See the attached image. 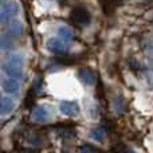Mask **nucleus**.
Here are the masks:
<instances>
[{"instance_id": "f257e3e1", "label": "nucleus", "mask_w": 153, "mask_h": 153, "mask_svg": "<svg viewBox=\"0 0 153 153\" xmlns=\"http://www.w3.org/2000/svg\"><path fill=\"white\" fill-rule=\"evenodd\" d=\"M23 63H24L23 55L22 54H13L3 65V70H4L5 74L10 76V79H15V81L19 82L23 78Z\"/></svg>"}, {"instance_id": "f03ea898", "label": "nucleus", "mask_w": 153, "mask_h": 153, "mask_svg": "<svg viewBox=\"0 0 153 153\" xmlns=\"http://www.w3.org/2000/svg\"><path fill=\"white\" fill-rule=\"evenodd\" d=\"M90 19H91V16H90L89 11L83 7L73 8L71 13H70V20L76 26H86L90 23Z\"/></svg>"}, {"instance_id": "7ed1b4c3", "label": "nucleus", "mask_w": 153, "mask_h": 153, "mask_svg": "<svg viewBox=\"0 0 153 153\" xmlns=\"http://www.w3.org/2000/svg\"><path fill=\"white\" fill-rule=\"evenodd\" d=\"M18 13V5L15 3H4L0 8V23H7Z\"/></svg>"}, {"instance_id": "20e7f679", "label": "nucleus", "mask_w": 153, "mask_h": 153, "mask_svg": "<svg viewBox=\"0 0 153 153\" xmlns=\"http://www.w3.org/2000/svg\"><path fill=\"white\" fill-rule=\"evenodd\" d=\"M76 76L86 86H91L95 83V73L89 67H79L76 71Z\"/></svg>"}, {"instance_id": "39448f33", "label": "nucleus", "mask_w": 153, "mask_h": 153, "mask_svg": "<svg viewBox=\"0 0 153 153\" xmlns=\"http://www.w3.org/2000/svg\"><path fill=\"white\" fill-rule=\"evenodd\" d=\"M59 109H61L62 113L67 117H74L79 113V106L74 101H63V102H61Z\"/></svg>"}, {"instance_id": "423d86ee", "label": "nucleus", "mask_w": 153, "mask_h": 153, "mask_svg": "<svg viewBox=\"0 0 153 153\" xmlns=\"http://www.w3.org/2000/svg\"><path fill=\"white\" fill-rule=\"evenodd\" d=\"M46 47H47L48 51H51V53H54V54H63L65 51H66L65 43L62 42L61 39H58V38H50V39L47 40Z\"/></svg>"}, {"instance_id": "0eeeda50", "label": "nucleus", "mask_w": 153, "mask_h": 153, "mask_svg": "<svg viewBox=\"0 0 153 153\" xmlns=\"http://www.w3.org/2000/svg\"><path fill=\"white\" fill-rule=\"evenodd\" d=\"M22 32H23V26H22V23L19 20H15V22H12V24H11L10 28H8L7 36H10L11 39L19 38L22 35Z\"/></svg>"}, {"instance_id": "6e6552de", "label": "nucleus", "mask_w": 153, "mask_h": 153, "mask_svg": "<svg viewBox=\"0 0 153 153\" xmlns=\"http://www.w3.org/2000/svg\"><path fill=\"white\" fill-rule=\"evenodd\" d=\"M15 108V103L11 98L4 97L3 100H0V113L1 114H10Z\"/></svg>"}, {"instance_id": "1a4fd4ad", "label": "nucleus", "mask_w": 153, "mask_h": 153, "mask_svg": "<svg viewBox=\"0 0 153 153\" xmlns=\"http://www.w3.org/2000/svg\"><path fill=\"white\" fill-rule=\"evenodd\" d=\"M3 87H4V91L5 93H10V94H12V93H16L19 91V89H20V85H19L18 81H15V79H5L4 82H3Z\"/></svg>"}, {"instance_id": "9d476101", "label": "nucleus", "mask_w": 153, "mask_h": 153, "mask_svg": "<svg viewBox=\"0 0 153 153\" xmlns=\"http://www.w3.org/2000/svg\"><path fill=\"white\" fill-rule=\"evenodd\" d=\"M48 117V111L46 108H42V106H38L32 110V118L36 120V121H45Z\"/></svg>"}, {"instance_id": "9b49d317", "label": "nucleus", "mask_w": 153, "mask_h": 153, "mask_svg": "<svg viewBox=\"0 0 153 153\" xmlns=\"http://www.w3.org/2000/svg\"><path fill=\"white\" fill-rule=\"evenodd\" d=\"M58 35L63 40H73L74 39V32L71 31V28H69L67 26H61L58 28Z\"/></svg>"}, {"instance_id": "f8f14e48", "label": "nucleus", "mask_w": 153, "mask_h": 153, "mask_svg": "<svg viewBox=\"0 0 153 153\" xmlns=\"http://www.w3.org/2000/svg\"><path fill=\"white\" fill-rule=\"evenodd\" d=\"M26 138H27V141H28V144H31V145H34V146H40L43 144L42 138H40L36 133H28V134L26 136Z\"/></svg>"}, {"instance_id": "ddd939ff", "label": "nucleus", "mask_w": 153, "mask_h": 153, "mask_svg": "<svg viewBox=\"0 0 153 153\" xmlns=\"http://www.w3.org/2000/svg\"><path fill=\"white\" fill-rule=\"evenodd\" d=\"M90 137L95 141H102L103 137H105V130L102 128H98V129H93L90 132Z\"/></svg>"}, {"instance_id": "4468645a", "label": "nucleus", "mask_w": 153, "mask_h": 153, "mask_svg": "<svg viewBox=\"0 0 153 153\" xmlns=\"http://www.w3.org/2000/svg\"><path fill=\"white\" fill-rule=\"evenodd\" d=\"M56 133H58V134H61V136H65V137H74V136H75L74 129H69V128H65V129L58 128V129H56Z\"/></svg>"}, {"instance_id": "2eb2a0df", "label": "nucleus", "mask_w": 153, "mask_h": 153, "mask_svg": "<svg viewBox=\"0 0 153 153\" xmlns=\"http://www.w3.org/2000/svg\"><path fill=\"white\" fill-rule=\"evenodd\" d=\"M114 108H116V110L118 111V113H122V111L125 110V105H124V100H122V97H118L114 100Z\"/></svg>"}, {"instance_id": "dca6fc26", "label": "nucleus", "mask_w": 153, "mask_h": 153, "mask_svg": "<svg viewBox=\"0 0 153 153\" xmlns=\"http://www.w3.org/2000/svg\"><path fill=\"white\" fill-rule=\"evenodd\" d=\"M81 153H95V148L91 145H89V144H85V145L81 146Z\"/></svg>"}, {"instance_id": "f3484780", "label": "nucleus", "mask_w": 153, "mask_h": 153, "mask_svg": "<svg viewBox=\"0 0 153 153\" xmlns=\"http://www.w3.org/2000/svg\"><path fill=\"white\" fill-rule=\"evenodd\" d=\"M23 153H36V151H32V149H27V151H24Z\"/></svg>"}, {"instance_id": "a211bd4d", "label": "nucleus", "mask_w": 153, "mask_h": 153, "mask_svg": "<svg viewBox=\"0 0 153 153\" xmlns=\"http://www.w3.org/2000/svg\"><path fill=\"white\" fill-rule=\"evenodd\" d=\"M126 153H136V152H134V151H130V149H128V152H126Z\"/></svg>"}, {"instance_id": "6ab92c4d", "label": "nucleus", "mask_w": 153, "mask_h": 153, "mask_svg": "<svg viewBox=\"0 0 153 153\" xmlns=\"http://www.w3.org/2000/svg\"><path fill=\"white\" fill-rule=\"evenodd\" d=\"M0 100H1V93H0Z\"/></svg>"}]
</instances>
